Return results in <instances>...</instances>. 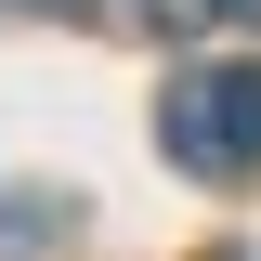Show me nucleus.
<instances>
[{
	"mask_svg": "<svg viewBox=\"0 0 261 261\" xmlns=\"http://www.w3.org/2000/svg\"><path fill=\"white\" fill-rule=\"evenodd\" d=\"M118 27H144V39H196V27H222L235 0H105Z\"/></svg>",
	"mask_w": 261,
	"mask_h": 261,
	"instance_id": "f03ea898",
	"label": "nucleus"
},
{
	"mask_svg": "<svg viewBox=\"0 0 261 261\" xmlns=\"http://www.w3.org/2000/svg\"><path fill=\"white\" fill-rule=\"evenodd\" d=\"M0 13H53V0H0Z\"/></svg>",
	"mask_w": 261,
	"mask_h": 261,
	"instance_id": "7ed1b4c3",
	"label": "nucleus"
},
{
	"mask_svg": "<svg viewBox=\"0 0 261 261\" xmlns=\"http://www.w3.org/2000/svg\"><path fill=\"white\" fill-rule=\"evenodd\" d=\"M157 144L196 183H248L261 170V65H183L157 92Z\"/></svg>",
	"mask_w": 261,
	"mask_h": 261,
	"instance_id": "f257e3e1",
	"label": "nucleus"
}]
</instances>
